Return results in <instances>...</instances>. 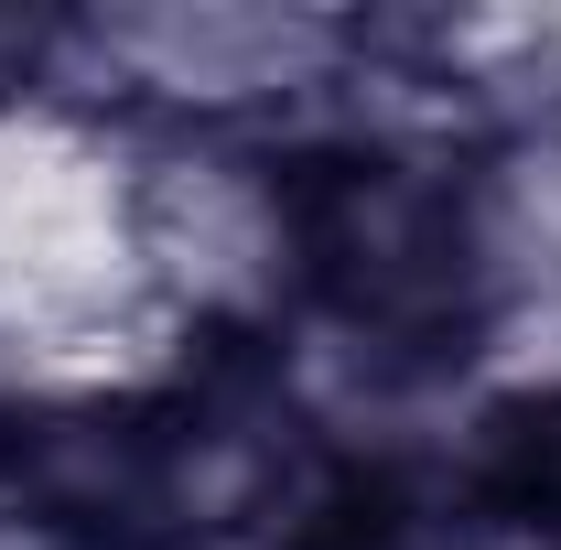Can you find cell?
<instances>
[{
  "instance_id": "6da1fadb",
  "label": "cell",
  "mask_w": 561,
  "mask_h": 550,
  "mask_svg": "<svg viewBox=\"0 0 561 550\" xmlns=\"http://www.w3.org/2000/svg\"><path fill=\"white\" fill-rule=\"evenodd\" d=\"M184 367L195 335L140 271V130L0 87V411L98 421Z\"/></svg>"
},
{
  "instance_id": "7a4b0ae2",
  "label": "cell",
  "mask_w": 561,
  "mask_h": 550,
  "mask_svg": "<svg viewBox=\"0 0 561 550\" xmlns=\"http://www.w3.org/2000/svg\"><path fill=\"white\" fill-rule=\"evenodd\" d=\"M367 66V22L313 0H108L22 33V87L130 130H324Z\"/></svg>"
},
{
  "instance_id": "3957f363",
  "label": "cell",
  "mask_w": 561,
  "mask_h": 550,
  "mask_svg": "<svg viewBox=\"0 0 561 550\" xmlns=\"http://www.w3.org/2000/svg\"><path fill=\"white\" fill-rule=\"evenodd\" d=\"M140 271L184 335H280L324 302L313 195L271 140L140 130Z\"/></svg>"
},
{
  "instance_id": "277c9868",
  "label": "cell",
  "mask_w": 561,
  "mask_h": 550,
  "mask_svg": "<svg viewBox=\"0 0 561 550\" xmlns=\"http://www.w3.org/2000/svg\"><path fill=\"white\" fill-rule=\"evenodd\" d=\"M0 550H87L66 518H44V507H0Z\"/></svg>"
},
{
  "instance_id": "5b68a950",
  "label": "cell",
  "mask_w": 561,
  "mask_h": 550,
  "mask_svg": "<svg viewBox=\"0 0 561 550\" xmlns=\"http://www.w3.org/2000/svg\"><path fill=\"white\" fill-rule=\"evenodd\" d=\"M411 550H454V540H411Z\"/></svg>"
}]
</instances>
